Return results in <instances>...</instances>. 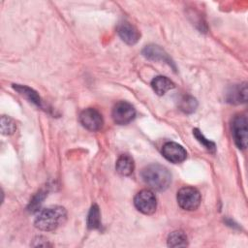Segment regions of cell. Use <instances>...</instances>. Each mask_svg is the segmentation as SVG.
Returning <instances> with one entry per match:
<instances>
[{
	"label": "cell",
	"instance_id": "2",
	"mask_svg": "<svg viewBox=\"0 0 248 248\" xmlns=\"http://www.w3.org/2000/svg\"><path fill=\"white\" fill-rule=\"evenodd\" d=\"M67 211L62 206H51L41 210L34 221L37 229L45 232L54 231L65 223Z\"/></svg>",
	"mask_w": 248,
	"mask_h": 248
},
{
	"label": "cell",
	"instance_id": "8",
	"mask_svg": "<svg viewBox=\"0 0 248 248\" xmlns=\"http://www.w3.org/2000/svg\"><path fill=\"white\" fill-rule=\"evenodd\" d=\"M162 155L168 161L173 164H178L186 159L187 152L180 144L173 141H168L162 147Z\"/></svg>",
	"mask_w": 248,
	"mask_h": 248
},
{
	"label": "cell",
	"instance_id": "16",
	"mask_svg": "<svg viewBox=\"0 0 248 248\" xmlns=\"http://www.w3.org/2000/svg\"><path fill=\"white\" fill-rule=\"evenodd\" d=\"M87 227L91 230H96L101 227V213L99 206L93 204L87 216Z\"/></svg>",
	"mask_w": 248,
	"mask_h": 248
},
{
	"label": "cell",
	"instance_id": "12",
	"mask_svg": "<svg viewBox=\"0 0 248 248\" xmlns=\"http://www.w3.org/2000/svg\"><path fill=\"white\" fill-rule=\"evenodd\" d=\"M151 86L157 95L162 96L166 94L169 90L174 88V83L167 77L158 76L152 79Z\"/></svg>",
	"mask_w": 248,
	"mask_h": 248
},
{
	"label": "cell",
	"instance_id": "6",
	"mask_svg": "<svg viewBox=\"0 0 248 248\" xmlns=\"http://www.w3.org/2000/svg\"><path fill=\"white\" fill-rule=\"evenodd\" d=\"M112 119L118 125H125L130 123L136 116V110L134 107L126 102L120 101L115 104L112 108Z\"/></svg>",
	"mask_w": 248,
	"mask_h": 248
},
{
	"label": "cell",
	"instance_id": "11",
	"mask_svg": "<svg viewBox=\"0 0 248 248\" xmlns=\"http://www.w3.org/2000/svg\"><path fill=\"white\" fill-rule=\"evenodd\" d=\"M227 100L232 104L245 103L247 100V86L246 83L238 84L232 87L227 93Z\"/></svg>",
	"mask_w": 248,
	"mask_h": 248
},
{
	"label": "cell",
	"instance_id": "5",
	"mask_svg": "<svg viewBox=\"0 0 248 248\" xmlns=\"http://www.w3.org/2000/svg\"><path fill=\"white\" fill-rule=\"evenodd\" d=\"M232 135L239 149L247 147V118L244 115H236L232 119Z\"/></svg>",
	"mask_w": 248,
	"mask_h": 248
},
{
	"label": "cell",
	"instance_id": "7",
	"mask_svg": "<svg viewBox=\"0 0 248 248\" xmlns=\"http://www.w3.org/2000/svg\"><path fill=\"white\" fill-rule=\"evenodd\" d=\"M79 122L85 129L92 132L101 130L104 125V119L102 114L93 108H85L80 112Z\"/></svg>",
	"mask_w": 248,
	"mask_h": 248
},
{
	"label": "cell",
	"instance_id": "3",
	"mask_svg": "<svg viewBox=\"0 0 248 248\" xmlns=\"http://www.w3.org/2000/svg\"><path fill=\"white\" fill-rule=\"evenodd\" d=\"M177 202L178 205L187 211H192L195 210L199 207L201 203V194L200 192L190 186L182 187L178 192H177Z\"/></svg>",
	"mask_w": 248,
	"mask_h": 248
},
{
	"label": "cell",
	"instance_id": "14",
	"mask_svg": "<svg viewBox=\"0 0 248 248\" xmlns=\"http://www.w3.org/2000/svg\"><path fill=\"white\" fill-rule=\"evenodd\" d=\"M13 87L20 95L25 97L27 100H29L30 102H32L36 106H38V107L42 106V100H41L40 96L32 88H30V87H28L26 85H21V84H13Z\"/></svg>",
	"mask_w": 248,
	"mask_h": 248
},
{
	"label": "cell",
	"instance_id": "9",
	"mask_svg": "<svg viewBox=\"0 0 248 248\" xmlns=\"http://www.w3.org/2000/svg\"><path fill=\"white\" fill-rule=\"evenodd\" d=\"M117 33L121 40L128 45H135L140 37L139 30L130 22L123 21L117 26Z\"/></svg>",
	"mask_w": 248,
	"mask_h": 248
},
{
	"label": "cell",
	"instance_id": "4",
	"mask_svg": "<svg viewBox=\"0 0 248 248\" xmlns=\"http://www.w3.org/2000/svg\"><path fill=\"white\" fill-rule=\"evenodd\" d=\"M136 208L143 214H153L157 207V200L154 193L150 190L144 189L140 191L134 199Z\"/></svg>",
	"mask_w": 248,
	"mask_h": 248
},
{
	"label": "cell",
	"instance_id": "20",
	"mask_svg": "<svg viewBox=\"0 0 248 248\" xmlns=\"http://www.w3.org/2000/svg\"><path fill=\"white\" fill-rule=\"evenodd\" d=\"M45 197H46V192H43V191L38 192L34 196V198L31 200V202H30V203L28 205V210L31 211V212L37 211L40 208V206H41Z\"/></svg>",
	"mask_w": 248,
	"mask_h": 248
},
{
	"label": "cell",
	"instance_id": "15",
	"mask_svg": "<svg viewBox=\"0 0 248 248\" xmlns=\"http://www.w3.org/2000/svg\"><path fill=\"white\" fill-rule=\"evenodd\" d=\"M187 244V236L182 231L172 232L168 236V246L170 247H184Z\"/></svg>",
	"mask_w": 248,
	"mask_h": 248
},
{
	"label": "cell",
	"instance_id": "10",
	"mask_svg": "<svg viewBox=\"0 0 248 248\" xmlns=\"http://www.w3.org/2000/svg\"><path fill=\"white\" fill-rule=\"evenodd\" d=\"M142 54L147 59H150L153 61H163V62L168 63L170 66H172L173 68H175L173 65V62L169 57L168 53L163 48H161L159 46H156V45L146 46L142 49Z\"/></svg>",
	"mask_w": 248,
	"mask_h": 248
},
{
	"label": "cell",
	"instance_id": "18",
	"mask_svg": "<svg viewBox=\"0 0 248 248\" xmlns=\"http://www.w3.org/2000/svg\"><path fill=\"white\" fill-rule=\"evenodd\" d=\"M16 123L9 116L3 115L1 117V131L3 135H11L16 131Z\"/></svg>",
	"mask_w": 248,
	"mask_h": 248
},
{
	"label": "cell",
	"instance_id": "13",
	"mask_svg": "<svg viewBox=\"0 0 248 248\" xmlns=\"http://www.w3.org/2000/svg\"><path fill=\"white\" fill-rule=\"evenodd\" d=\"M134 168H135L134 160L131 156L127 154H123L119 156L115 164V169L117 172L124 176L130 175L134 171Z\"/></svg>",
	"mask_w": 248,
	"mask_h": 248
},
{
	"label": "cell",
	"instance_id": "19",
	"mask_svg": "<svg viewBox=\"0 0 248 248\" xmlns=\"http://www.w3.org/2000/svg\"><path fill=\"white\" fill-rule=\"evenodd\" d=\"M193 135L195 136V138L197 139V140H198L201 144H202L208 151H210V152H214V151H215V149H216L215 143H214L213 141H211V140L205 139L204 136L202 134V132H201L200 130L194 129V130H193Z\"/></svg>",
	"mask_w": 248,
	"mask_h": 248
},
{
	"label": "cell",
	"instance_id": "17",
	"mask_svg": "<svg viewBox=\"0 0 248 248\" xmlns=\"http://www.w3.org/2000/svg\"><path fill=\"white\" fill-rule=\"evenodd\" d=\"M197 106H198V103H197L196 99L189 95L183 96L179 101L180 109L186 113H191V112L195 111L197 108Z\"/></svg>",
	"mask_w": 248,
	"mask_h": 248
},
{
	"label": "cell",
	"instance_id": "1",
	"mask_svg": "<svg viewBox=\"0 0 248 248\" xmlns=\"http://www.w3.org/2000/svg\"><path fill=\"white\" fill-rule=\"evenodd\" d=\"M141 178L150 188L157 191H164L169 188L171 182L170 170L159 164H151L141 170Z\"/></svg>",
	"mask_w": 248,
	"mask_h": 248
}]
</instances>
